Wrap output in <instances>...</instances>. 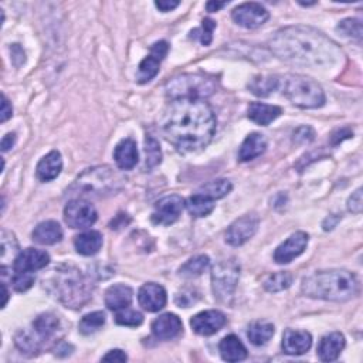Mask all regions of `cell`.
I'll list each match as a JSON object with an SVG mask.
<instances>
[{
    "mask_svg": "<svg viewBox=\"0 0 363 363\" xmlns=\"http://www.w3.org/2000/svg\"><path fill=\"white\" fill-rule=\"evenodd\" d=\"M162 129L177 151L197 152L213 139L216 116L205 99H176L165 114Z\"/></svg>",
    "mask_w": 363,
    "mask_h": 363,
    "instance_id": "6da1fadb",
    "label": "cell"
},
{
    "mask_svg": "<svg viewBox=\"0 0 363 363\" xmlns=\"http://www.w3.org/2000/svg\"><path fill=\"white\" fill-rule=\"evenodd\" d=\"M270 49L284 62L310 68L331 67L344 57L334 40L307 26H291L277 32L270 40Z\"/></svg>",
    "mask_w": 363,
    "mask_h": 363,
    "instance_id": "7a4b0ae2",
    "label": "cell"
},
{
    "mask_svg": "<svg viewBox=\"0 0 363 363\" xmlns=\"http://www.w3.org/2000/svg\"><path fill=\"white\" fill-rule=\"evenodd\" d=\"M359 282L353 273L347 270L316 271L302 279L301 291L315 299L345 302L358 294Z\"/></svg>",
    "mask_w": 363,
    "mask_h": 363,
    "instance_id": "3957f363",
    "label": "cell"
},
{
    "mask_svg": "<svg viewBox=\"0 0 363 363\" xmlns=\"http://www.w3.org/2000/svg\"><path fill=\"white\" fill-rule=\"evenodd\" d=\"M58 299L67 308H83L91 299L92 284L88 278L74 267H63L55 271L53 281Z\"/></svg>",
    "mask_w": 363,
    "mask_h": 363,
    "instance_id": "277c9868",
    "label": "cell"
},
{
    "mask_svg": "<svg viewBox=\"0 0 363 363\" xmlns=\"http://www.w3.org/2000/svg\"><path fill=\"white\" fill-rule=\"evenodd\" d=\"M278 88L299 108L312 110L325 105L324 90L314 79L304 75L287 74L278 77Z\"/></svg>",
    "mask_w": 363,
    "mask_h": 363,
    "instance_id": "5b68a950",
    "label": "cell"
},
{
    "mask_svg": "<svg viewBox=\"0 0 363 363\" xmlns=\"http://www.w3.org/2000/svg\"><path fill=\"white\" fill-rule=\"evenodd\" d=\"M216 91V82L200 74H185L176 77L166 84V94L176 99H205Z\"/></svg>",
    "mask_w": 363,
    "mask_h": 363,
    "instance_id": "8992f818",
    "label": "cell"
},
{
    "mask_svg": "<svg viewBox=\"0 0 363 363\" xmlns=\"http://www.w3.org/2000/svg\"><path fill=\"white\" fill-rule=\"evenodd\" d=\"M240 278V264L234 258L217 263L212 270V287L217 301L230 304Z\"/></svg>",
    "mask_w": 363,
    "mask_h": 363,
    "instance_id": "52a82bcc",
    "label": "cell"
},
{
    "mask_svg": "<svg viewBox=\"0 0 363 363\" xmlns=\"http://www.w3.org/2000/svg\"><path fill=\"white\" fill-rule=\"evenodd\" d=\"M116 175L108 166H98L92 169H87L77 180V186L86 190L94 192L98 195H103L105 192L112 190L118 184Z\"/></svg>",
    "mask_w": 363,
    "mask_h": 363,
    "instance_id": "ba28073f",
    "label": "cell"
},
{
    "mask_svg": "<svg viewBox=\"0 0 363 363\" xmlns=\"http://www.w3.org/2000/svg\"><path fill=\"white\" fill-rule=\"evenodd\" d=\"M64 220L71 229H87L97 221V210L90 201L74 199L64 209Z\"/></svg>",
    "mask_w": 363,
    "mask_h": 363,
    "instance_id": "9c48e42d",
    "label": "cell"
},
{
    "mask_svg": "<svg viewBox=\"0 0 363 363\" xmlns=\"http://www.w3.org/2000/svg\"><path fill=\"white\" fill-rule=\"evenodd\" d=\"M231 17L238 26L254 30V29L261 27L267 22V20L270 18V13L264 6H261L260 3L250 2V3H243V5L237 6L231 12Z\"/></svg>",
    "mask_w": 363,
    "mask_h": 363,
    "instance_id": "30bf717a",
    "label": "cell"
},
{
    "mask_svg": "<svg viewBox=\"0 0 363 363\" xmlns=\"http://www.w3.org/2000/svg\"><path fill=\"white\" fill-rule=\"evenodd\" d=\"M185 201L177 195H171L160 199L155 205L152 212V223L158 226H169L173 225L179 218L182 210H184Z\"/></svg>",
    "mask_w": 363,
    "mask_h": 363,
    "instance_id": "8fae6325",
    "label": "cell"
},
{
    "mask_svg": "<svg viewBox=\"0 0 363 363\" xmlns=\"http://www.w3.org/2000/svg\"><path fill=\"white\" fill-rule=\"evenodd\" d=\"M260 220L255 214H246L243 217L237 218L234 223H231L226 231V243L238 247L246 245L247 241L257 233Z\"/></svg>",
    "mask_w": 363,
    "mask_h": 363,
    "instance_id": "7c38bea8",
    "label": "cell"
},
{
    "mask_svg": "<svg viewBox=\"0 0 363 363\" xmlns=\"http://www.w3.org/2000/svg\"><path fill=\"white\" fill-rule=\"evenodd\" d=\"M169 51V45L166 42H158L151 47V54L139 64L138 82L140 84L149 83L159 73V66L164 62Z\"/></svg>",
    "mask_w": 363,
    "mask_h": 363,
    "instance_id": "4fadbf2b",
    "label": "cell"
},
{
    "mask_svg": "<svg viewBox=\"0 0 363 363\" xmlns=\"http://www.w3.org/2000/svg\"><path fill=\"white\" fill-rule=\"evenodd\" d=\"M308 234L304 231H297L290 236L284 243L277 247L274 253V261L277 264H290L294 258L305 251L308 246Z\"/></svg>",
    "mask_w": 363,
    "mask_h": 363,
    "instance_id": "5bb4252c",
    "label": "cell"
},
{
    "mask_svg": "<svg viewBox=\"0 0 363 363\" xmlns=\"http://www.w3.org/2000/svg\"><path fill=\"white\" fill-rule=\"evenodd\" d=\"M226 315L217 310H209L199 312L190 319L192 329L201 336H210L217 334L226 325Z\"/></svg>",
    "mask_w": 363,
    "mask_h": 363,
    "instance_id": "9a60e30c",
    "label": "cell"
},
{
    "mask_svg": "<svg viewBox=\"0 0 363 363\" xmlns=\"http://www.w3.org/2000/svg\"><path fill=\"white\" fill-rule=\"evenodd\" d=\"M50 263V255L37 249H26L20 251L13 261L14 273H34L43 270Z\"/></svg>",
    "mask_w": 363,
    "mask_h": 363,
    "instance_id": "2e32d148",
    "label": "cell"
},
{
    "mask_svg": "<svg viewBox=\"0 0 363 363\" xmlns=\"http://www.w3.org/2000/svg\"><path fill=\"white\" fill-rule=\"evenodd\" d=\"M138 301L139 305L145 311L158 312L165 308L168 302V294L162 286L155 284V282H148V284H144L139 288Z\"/></svg>",
    "mask_w": 363,
    "mask_h": 363,
    "instance_id": "e0dca14e",
    "label": "cell"
},
{
    "mask_svg": "<svg viewBox=\"0 0 363 363\" xmlns=\"http://www.w3.org/2000/svg\"><path fill=\"white\" fill-rule=\"evenodd\" d=\"M312 345V336L307 331L287 329L282 336V349L287 355L298 356L310 351Z\"/></svg>",
    "mask_w": 363,
    "mask_h": 363,
    "instance_id": "ac0fdd59",
    "label": "cell"
},
{
    "mask_svg": "<svg viewBox=\"0 0 363 363\" xmlns=\"http://www.w3.org/2000/svg\"><path fill=\"white\" fill-rule=\"evenodd\" d=\"M182 329H184V325H182L180 318L171 312L160 315L152 322V334L160 340H171L176 338Z\"/></svg>",
    "mask_w": 363,
    "mask_h": 363,
    "instance_id": "d6986e66",
    "label": "cell"
},
{
    "mask_svg": "<svg viewBox=\"0 0 363 363\" xmlns=\"http://www.w3.org/2000/svg\"><path fill=\"white\" fill-rule=\"evenodd\" d=\"M60 329V319L54 314H42L33 321V334L45 347Z\"/></svg>",
    "mask_w": 363,
    "mask_h": 363,
    "instance_id": "ffe728a7",
    "label": "cell"
},
{
    "mask_svg": "<svg viewBox=\"0 0 363 363\" xmlns=\"http://www.w3.org/2000/svg\"><path fill=\"white\" fill-rule=\"evenodd\" d=\"M114 159H115V162H116L119 169L129 171V169L135 168L138 164V159H139L135 140L129 139V138H125V139L121 140V142L115 147Z\"/></svg>",
    "mask_w": 363,
    "mask_h": 363,
    "instance_id": "44dd1931",
    "label": "cell"
},
{
    "mask_svg": "<svg viewBox=\"0 0 363 363\" xmlns=\"http://www.w3.org/2000/svg\"><path fill=\"white\" fill-rule=\"evenodd\" d=\"M345 348V336L340 332H334L321 339L318 345V356L322 362L336 360Z\"/></svg>",
    "mask_w": 363,
    "mask_h": 363,
    "instance_id": "7402d4cb",
    "label": "cell"
},
{
    "mask_svg": "<svg viewBox=\"0 0 363 363\" xmlns=\"http://www.w3.org/2000/svg\"><path fill=\"white\" fill-rule=\"evenodd\" d=\"M32 237L37 245L53 246L58 243V241H62L63 229L57 223V221L47 220V221H43V223L37 225V227L33 230Z\"/></svg>",
    "mask_w": 363,
    "mask_h": 363,
    "instance_id": "603a6c76",
    "label": "cell"
},
{
    "mask_svg": "<svg viewBox=\"0 0 363 363\" xmlns=\"http://www.w3.org/2000/svg\"><path fill=\"white\" fill-rule=\"evenodd\" d=\"M266 149L267 139L264 138V135L253 132L245 139V142L241 144L238 151V160L240 162H250V160L263 155Z\"/></svg>",
    "mask_w": 363,
    "mask_h": 363,
    "instance_id": "cb8c5ba5",
    "label": "cell"
},
{
    "mask_svg": "<svg viewBox=\"0 0 363 363\" xmlns=\"http://www.w3.org/2000/svg\"><path fill=\"white\" fill-rule=\"evenodd\" d=\"M62 169H63L62 155H60V152L57 151H51L38 162L36 175L42 182H51L62 173Z\"/></svg>",
    "mask_w": 363,
    "mask_h": 363,
    "instance_id": "d4e9b609",
    "label": "cell"
},
{
    "mask_svg": "<svg viewBox=\"0 0 363 363\" xmlns=\"http://www.w3.org/2000/svg\"><path fill=\"white\" fill-rule=\"evenodd\" d=\"M134 292L128 286L115 284L105 292V305L111 311H121L128 308L132 302Z\"/></svg>",
    "mask_w": 363,
    "mask_h": 363,
    "instance_id": "484cf974",
    "label": "cell"
},
{
    "mask_svg": "<svg viewBox=\"0 0 363 363\" xmlns=\"http://www.w3.org/2000/svg\"><path fill=\"white\" fill-rule=\"evenodd\" d=\"M281 114H282V108L277 105L263 104V103H253L250 104L247 110V116L253 121V123L261 127L270 125L273 121H275Z\"/></svg>",
    "mask_w": 363,
    "mask_h": 363,
    "instance_id": "4316f807",
    "label": "cell"
},
{
    "mask_svg": "<svg viewBox=\"0 0 363 363\" xmlns=\"http://www.w3.org/2000/svg\"><path fill=\"white\" fill-rule=\"evenodd\" d=\"M74 246L78 254L86 257L95 255L101 250V247H103V234L95 230L78 234L74 238Z\"/></svg>",
    "mask_w": 363,
    "mask_h": 363,
    "instance_id": "83f0119b",
    "label": "cell"
},
{
    "mask_svg": "<svg viewBox=\"0 0 363 363\" xmlns=\"http://www.w3.org/2000/svg\"><path fill=\"white\" fill-rule=\"evenodd\" d=\"M218 349L221 358L226 362H240L247 358L246 347L236 335H227L226 338L221 339Z\"/></svg>",
    "mask_w": 363,
    "mask_h": 363,
    "instance_id": "f1b7e54d",
    "label": "cell"
},
{
    "mask_svg": "<svg viewBox=\"0 0 363 363\" xmlns=\"http://www.w3.org/2000/svg\"><path fill=\"white\" fill-rule=\"evenodd\" d=\"M275 329L274 325L268 321H254L250 324L247 336L250 342L255 347H263L273 338Z\"/></svg>",
    "mask_w": 363,
    "mask_h": 363,
    "instance_id": "f546056e",
    "label": "cell"
},
{
    "mask_svg": "<svg viewBox=\"0 0 363 363\" xmlns=\"http://www.w3.org/2000/svg\"><path fill=\"white\" fill-rule=\"evenodd\" d=\"M188 212L195 217H206L214 210V200L196 193L190 196L185 203Z\"/></svg>",
    "mask_w": 363,
    "mask_h": 363,
    "instance_id": "4dcf8cb0",
    "label": "cell"
},
{
    "mask_svg": "<svg viewBox=\"0 0 363 363\" xmlns=\"http://www.w3.org/2000/svg\"><path fill=\"white\" fill-rule=\"evenodd\" d=\"M14 344L20 351H22V353L29 356L40 353V351L45 348L42 345V342L34 336V334L29 331H18L14 336Z\"/></svg>",
    "mask_w": 363,
    "mask_h": 363,
    "instance_id": "1f68e13d",
    "label": "cell"
},
{
    "mask_svg": "<svg viewBox=\"0 0 363 363\" xmlns=\"http://www.w3.org/2000/svg\"><path fill=\"white\" fill-rule=\"evenodd\" d=\"M233 189L231 182L227 179H217V180H212L205 184L201 186L197 193L203 195L212 200H218V199H223L225 196H227Z\"/></svg>",
    "mask_w": 363,
    "mask_h": 363,
    "instance_id": "d6a6232c",
    "label": "cell"
},
{
    "mask_svg": "<svg viewBox=\"0 0 363 363\" xmlns=\"http://www.w3.org/2000/svg\"><path fill=\"white\" fill-rule=\"evenodd\" d=\"M249 88L257 97H268L271 92L278 90V77L257 75L250 82Z\"/></svg>",
    "mask_w": 363,
    "mask_h": 363,
    "instance_id": "836d02e7",
    "label": "cell"
},
{
    "mask_svg": "<svg viewBox=\"0 0 363 363\" xmlns=\"http://www.w3.org/2000/svg\"><path fill=\"white\" fill-rule=\"evenodd\" d=\"M294 277L288 271L273 273L264 279V288L268 292H281L291 287Z\"/></svg>",
    "mask_w": 363,
    "mask_h": 363,
    "instance_id": "e575fe53",
    "label": "cell"
},
{
    "mask_svg": "<svg viewBox=\"0 0 363 363\" xmlns=\"http://www.w3.org/2000/svg\"><path fill=\"white\" fill-rule=\"evenodd\" d=\"M210 264V260L208 255H197L190 258L186 264H184L179 270V274L185 278H195L203 274Z\"/></svg>",
    "mask_w": 363,
    "mask_h": 363,
    "instance_id": "d590c367",
    "label": "cell"
},
{
    "mask_svg": "<svg viewBox=\"0 0 363 363\" xmlns=\"http://www.w3.org/2000/svg\"><path fill=\"white\" fill-rule=\"evenodd\" d=\"M105 325V314L103 311H95L82 318L78 324L79 332L83 335H91Z\"/></svg>",
    "mask_w": 363,
    "mask_h": 363,
    "instance_id": "8d00e7d4",
    "label": "cell"
},
{
    "mask_svg": "<svg viewBox=\"0 0 363 363\" xmlns=\"http://www.w3.org/2000/svg\"><path fill=\"white\" fill-rule=\"evenodd\" d=\"M115 322L118 325H123V327H139L140 324L144 322V315L135 311V310H129V308H124L121 311H116L115 315Z\"/></svg>",
    "mask_w": 363,
    "mask_h": 363,
    "instance_id": "74e56055",
    "label": "cell"
},
{
    "mask_svg": "<svg viewBox=\"0 0 363 363\" xmlns=\"http://www.w3.org/2000/svg\"><path fill=\"white\" fill-rule=\"evenodd\" d=\"M145 153H147V168L153 169L162 160V152L158 140L153 136H147L145 139Z\"/></svg>",
    "mask_w": 363,
    "mask_h": 363,
    "instance_id": "f35d334b",
    "label": "cell"
},
{
    "mask_svg": "<svg viewBox=\"0 0 363 363\" xmlns=\"http://www.w3.org/2000/svg\"><path fill=\"white\" fill-rule=\"evenodd\" d=\"M336 30L339 33L344 34L345 37H349L352 40H356V42L360 43L362 40V23L358 18H345L338 25Z\"/></svg>",
    "mask_w": 363,
    "mask_h": 363,
    "instance_id": "ab89813d",
    "label": "cell"
},
{
    "mask_svg": "<svg viewBox=\"0 0 363 363\" xmlns=\"http://www.w3.org/2000/svg\"><path fill=\"white\" fill-rule=\"evenodd\" d=\"M0 241H2V245H0V257H2L3 263H6L8 257H12L14 253H17L18 246L14 234L8 230H2V238H0Z\"/></svg>",
    "mask_w": 363,
    "mask_h": 363,
    "instance_id": "60d3db41",
    "label": "cell"
},
{
    "mask_svg": "<svg viewBox=\"0 0 363 363\" xmlns=\"http://www.w3.org/2000/svg\"><path fill=\"white\" fill-rule=\"evenodd\" d=\"M34 279L36 278L32 273H16V275L12 278V284L14 291L26 292L33 287Z\"/></svg>",
    "mask_w": 363,
    "mask_h": 363,
    "instance_id": "b9f144b4",
    "label": "cell"
},
{
    "mask_svg": "<svg viewBox=\"0 0 363 363\" xmlns=\"http://www.w3.org/2000/svg\"><path fill=\"white\" fill-rule=\"evenodd\" d=\"M217 27L216 22L212 18H205L203 22H201V29L200 30H195L196 33H200L197 34L199 38H200V42L203 46H209L212 43V40H213V30ZM195 36V37H197Z\"/></svg>",
    "mask_w": 363,
    "mask_h": 363,
    "instance_id": "7bdbcfd3",
    "label": "cell"
},
{
    "mask_svg": "<svg viewBox=\"0 0 363 363\" xmlns=\"http://www.w3.org/2000/svg\"><path fill=\"white\" fill-rule=\"evenodd\" d=\"M314 139H315V131L311 127H307V125L299 127L294 132V136H292L294 144H297V145L310 144V142H312Z\"/></svg>",
    "mask_w": 363,
    "mask_h": 363,
    "instance_id": "ee69618b",
    "label": "cell"
},
{
    "mask_svg": "<svg viewBox=\"0 0 363 363\" xmlns=\"http://www.w3.org/2000/svg\"><path fill=\"white\" fill-rule=\"evenodd\" d=\"M362 206H363V200H362V189H358L355 193H352V196L348 199V210L359 214L362 212Z\"/></svg>",
    "mask_w": 363,
    "mask_h": 363,
    "instance_id": "f6af8a7d",
    "label": "cell"
},
{
    "mask_svg": "<svg viewBox=\"0 0 363 363\" xmlns=\"http://www.w3.org/2000/svg\"><path fill=\"white\" fill-rule=\"evenodd\" d=\"M199 297L195 298L193 295V291H184V292H180L176 295V304L179 307H184V308H189L192 304H195V302L197 301Z\"/></svg>",
    "mask_w": 363,
    "mask_h": 363,
    "instance_id": "bcb514c9",
    "label": "cell"
},
{
    "mask_svg": "<svg viewBox=\"0 0 363 363\" xmlns=\"http://www.w3.org/2000/svg\"><path fill=\"white\" fill-rule=\"evenodd\" d=\"M101 360L103 362H127L128 356L124 351L114 349V351H110L105 356H103V359Z\"/></svg>",
    "mask_w": 363,
    "mask_h": 363,
    "instance_id": "7dc6e473",
    "label": "cell"
},
{
    "mask_svg": "<svg viewBox=\"0 0 363 363\" xmlns=\"http://www.w3.org/2000/svg\"><path fill=\"white\" fill-rule=\"evenodd\" d=\"M353 135V132L349 128H344V129H339L332 135V145H338L339 142H342L344 139H348Z\"/></svg>",
    "mask_w": 363,
    "mask_h": 363,
    "instance_id": "c3c4849f",
    "label": "cell"
},
{
    "mask_svg": "<svg viewBox=\"0 0 363 363\" xmlns=\"http://www.w3.org/2000/svg\"><path fill=\"white\" fill-rule=\"evenodd\" d=\"M155 6L160 10V12H171L173 9H176L179 6V2H173V0H159V2H155Z\"/></svg>",
    "mask_w": 363,
    "mask_h": 363,
    "instance_id": "681fc988",
    "label": "cell"
},
{
    "mask_svg": "<svg viewBox=\"0 0 363 363\" xmlns=\"http://www.w3.org/2000/svg\"><path fill=\"white\" fill-rule=\"evenodd\" d=\"M2 118H0V121H2V123H6V121L12 116L13 114V108H12V104L9 103V99L6 98V95L3 94L2 95Z\"/></svg>",
    "mask_w": 363,
    "mask_h": 363,
    "instance_id": "f907efd6",
    "label": "cell"
},
{
    "mask_svg": "<svg viewBox=\"0 0 363 363\" xmlns=\"http://www.w3.org/2000/svg\"><path fill=\"white\" fill-rule=\"evenodd\" d=\"M10 51H12V55H13V62H14V64H16V58H18L20 64H23V63L26 62L25 51H23V49L20 47L18 45H13V46L10 47Z\"/></svg>",
    "mask_w": 363,
    "mask_h": 363,
    "instance_id": "816d5d0a",
    "label": "cell"
},
{
    "mask_svg": "<svg viewBox=\"0 0 363 363\" xmlns=\"http://www.w3.org/2000/svg\"><path fill=\"white\" fill-rule=\"evenodd\" d=\"M16 142V134H8L2 139V151L8 152Z\"/></svg>",
    "mask_w": 363,
    "mask_h": 363,
    "instance_id": "f5cc1de1",
    "label": "cell"
},
{
    "mask_svg": "<svg viewBox=\"0 0 363 363\" xmlns=\"http://www.w3.org/2000/svg\"><path fill=\"white\" fill-rule=\"evenodd\" d=\"M339 220H340V216H329V217L325 218V221H324V225H322V227H324L325 231H329V230H332L338 225Z\"/></svg>",
    "mask_w": 363,
    "mask_h": 363,
    "instance_id": "db71d44e",
    "label": "cell"
},
{
    "mask_svg": "<svg viewBox=\"0 0 363 363\" xmlns=\"http://www.w3.org/2000/svg\"><path fill=\"white\" fill-rule=\"evenodd\" d=\"M71 351H73V347L71 345L66 344V342H62V344L57 345V348H55V355L62 356V352H64V356H67V355L71 353Z\"/></svg>",
    "mask_w": 363,
    "mask_h": 363,
    "instance_id": "11a10c76",
    "label": "cell"
},
{
    "mask_svg": "<svg viewBox=\"0 0 363 363\" xmlns=\"http://www.w3.org/2000/svg\"><path fill=\"white\" fill-rule=\"evenodd\" d=\"M226 5H227V2H213V0H212V2H208L206 9H208V12L214 13V12H217L220 9H223Z\"/></svg>",
    "mask_w": 363,
    "mask_h": 363,
    "instance_id": "9f6ffc18",
    "label": "cell"
},
{
    "mask_svg": "<svg viewBox=\"0 0 363 363\" xmlns=\"http://www.w3.org/2000/svg\"><path fill=\"white\" fill-rule=\"evenodd\" d=\"M2 288H3V295H5V301H3V308H5L8 304V299H9V291H8V287H6L5 282L2 284Z\"/></svg>",
    "mask_w": 363,
    "mask_h": 363,
    "instance_id": "6f0895ef",
    "label": "cell"
}]
</instances>
